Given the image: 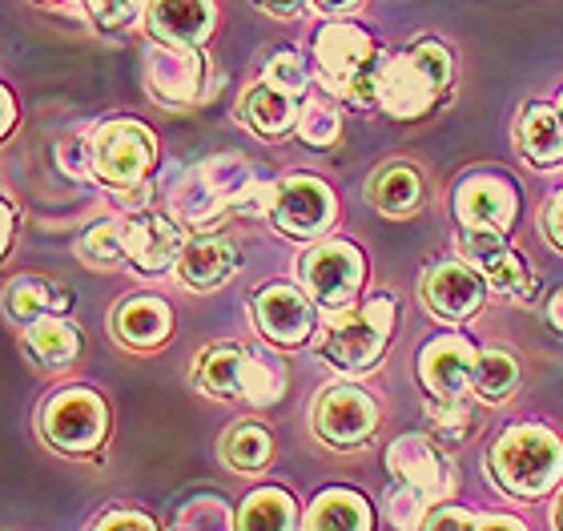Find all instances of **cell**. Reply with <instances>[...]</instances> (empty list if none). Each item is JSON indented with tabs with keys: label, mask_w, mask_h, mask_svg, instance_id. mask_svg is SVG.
<instances>
[{
	"label": "cell",
	"mask_w": 563,
	"mask_h": 531,
	"mask_svg": "<svg viewBox=\"0 0 563 531\" xmlns=\"http://www.w3.org/2000/svg\"><path fill=\"white\" fill-rule=\"evenodd\" d=\"M427 419H431V431L443 443H459V439L471 435V427H475V414H471L467 399H434L427 407Z\"/></svg>",
	"instance_id": "e575fe53"
},
{
	"label": "cell",
	"mask_w": 563,
	"mask_h": 531,
	"mask_svg": "<svg viewBox=\"0 0 563 531\" xmlns=\"http://www.w3.org/2000/svg\"><path fill=\"white\" fill-rule=\"evenodd\" d=\"M366 198L371 206L390 218H407L422 206V177L407 162H390V166L378 169L371 181H366Z\"/></svg>",
	"instance_id": "484cf974"
},
{
	"label": "cell",
	"mask_w": 563,
	"mask_h": 531,
	"mask_svg": "<svg viewBox=\"0 0 563 531\" xmlns=\"http://www.w3.org/2000/svg\"><path fill=\"white\" fill-rule=\"evenodd\" d=\"M387 57L375 48L366 29L346 21H330L314 36V69L318 81L330 93L354 109L378 106V77H383Z\"/></svg>",
	"instance_id": "7a4b0ae2"
},
{
	"label": "cell",
	"mask_w": 563,
	"mask_h": 531,
	"mask_svg": "<svg viewBox=\"0 0 563 531\" xmlns=\"http://www.w3.org/2000/svg\"><path fill=\"white\" fill-rule=\"evenodd\" d=\"M479 351L463 334H439L422 346L419 354V378L434 399H467L471 375H475Z\"/></svg>",
	"instance_id": "ac0fdd59"
},
{
	"label": "cell",
	"mask_w": 563,
	"mask_h": 531,
	"mask_svg": "<svg viewBox=\"0 0 563 531\" xmlns=\"http://www.w3.org/2000/svg\"><path fill=\"white\" fill-rule=\"evenodd\" d=\"M519 154L531 166H560L563 162V113L560 106L531 101L519 113Z\"/></svg>",
	"instance_id": "cb8c5ba5"
},
{
	"label": "cell",
	"mask_w": 563,
	"mask_h": 531,
	"mask_svg": "<svg viewBox=\"0 0 563 531\" xmlns=\"http://www.w3.org/2000/svg\"><path fill=\"white\" fill-rule=\"evenodd\" d=\"M314 435L327 447H363L366 439L375 435L378 427V407L375 399L358 387H330L322 390V399L314 402Z\"/></svg>",
	"instance_id": "4fadbf2b"
},
{
	"label": "cell",
	"mask_w": 563,
	"mask_h": 531,
	"mask_svg": "<svg viewBox=\"0 0 563 531\" xmlns=\"http://www.w3.org/2000/svg\"><path fill=\"white\" fill-rule=\"evenodd\" d=\"M555 528L563 531V499H560V508H555Z\"/></svg>",
	"instance_id": "681fc988"
},
{
	"label": "cell",
	"mask_w": 563,
	"mask_h": 531,
	"mask_svg": "<svg viewBox=\"0 0 563 531\" xmlns=\"http://www.w3.org/2000/svg\"><path fill=\"white\" fill-rule=\"evenodd\" d=\"M150 0H85V9L93 16V24L101 33H118V29H130L133 16L145 9Z\"/></svg>",
	"instance_id": "74e56055"
},
{
	"label": "cell",
	"mask_w": 563,
	"mask_h": 531,
	"mask_svg": "<svg viewBox=\"0 0 563 531\" xmlns=\"http://www.w3.org/2000/svg\"><path fill=\"white\" fill-rule=\"evenodd\" d=\"M395 319H399V307L390 295H375L366 302L330 310L322 319V331H318V354L346 375H363L387 351Z\"/></svg>",
	"instance_id": "277c9868"
},
{
	"label": "cell",
	"mask_w": 563,
	"mask_h": 531,
	"mask_svg": "<svg viewBox=\"0 0 563 531\" xmlns=\"http://www.w3.org/2000/svg\"><path fill=\"white\" fill-rule=\"evenodd\" d=\"M238 531H298L294 496L282 487H262L238 511Z\"/></svg>",
	"instance_id": "f1b7e54d"
},
{
	"label": "cell",
	"mask_w": 563,
	"mask_h": 531,
	"mask_svg": "<svg viewBox=\"0 0 563 531\" xmlns=\"http://www.w3.org/2000/svg\"><path fill=\"white\" fill-rule=\"evenodd\" d=\"M422 531H475V516L463 508H443V504H434V508L427 511Z\"/></svg>",
	"instance_id": "ab89813d"
},
{
	"label": "cell",
	"mask_w": 563,
	"mask_h": 531,
	"mask_svg": "<svg viewBox=\"0 0 563 531\" xmlns=\"http://www.w3.org/2000/svg\"><path fill=\"white\" fill-rule=\"evenodd\" d=\"M145 24H150L153 41L201 48L218 24V9H213V0H150Z\"/></svg>",
	"instance_id": "ffe728a7"
},
{
	"label": "cell",
	"mask_w": 563,
	"mask_h": 531,
	"mask_svg": "<svg viewBox=\"0 0 563 531\" xmlns=\"http://www.w3.org/2000/svg\"><path fill=\"white\" fill-rule=\"evenodd\" d=\"M24 346L41 366H69L81 351V334L65 314H45L24 327Z\"/></svg>",
	"instance_id": "4316f807"
},
{
	"label": "cell",
	"mask_w": 563,
	"mask_h": 531,
	"mask_svg": "<svg viewBox=\"0 0 563 531\" xmlns=\"http://www.w3.org/2000/svg\"><path fill=\"white\" fill-rule=\"evenodd\" d=\"M475 531H528V528L519 520H511V516H479Z\"/></svg>",
	"instance_id": "ee69618b"
},
{
	"label": "cell",
	"mask_w": 563,
	"mask_h": 531,
	"mask_svg": "<svg viewBox=\"0 0 563 531\" xmlns=\"http://www.w3.org/2000/svg\"><path fill=\"white\" fill-rule=\"evenodd\" d=\"M434 504L431 499H422L415 487H395V491H387V504H383V511H387V520L395 523L399 531H422V523H427V511H431Z\"/></svg>",
	"instance_id": "d590c367"
},
{
	"label": "cell",
	"mask_w": 563,
	"mask_h": 531,
	"mask_svg": "<svg viewBox=\"0 0 563 531\" xmlns=\"http://www.w3.org/2000/svg\"><path fill=\"white\" fill-rule=\"evenodd\" d=\"M89 162L97 181L113 189H141L157 162V142L141 121H106L101 130L89 133Z\"/></svg>",
	"instance_id": "52a82bcc"
},
{
	"label": "cell",
	"mask_w": 563,
	"mask_h": 531,
	"mask_svg": "<svg viewBox=\"0 0 563 531\" xmlns=\"http://www.w3.org/2000/svg\"><path fill=\"white\" fill-rule=\"evenodd\" d=\"M194 383L210 399H246L254 407H274L286 395V366L258 346L218 343L198 354Z\"/></svg>",
	"instance_id": "5b68a950"
},
{
	"label": "cell",
	"mask_w": 563,
	"mask_h": 531,
	"mask_svg": "<svg viewBox=\"0 0 563 531\" xmlns=\"http://www.w3.org/2000/svg\"><path fill=\"white\" fill-rule=\"evenodd\" d=\"M298 278H302L306 295H314L327 310L351 307L358 302V290L366 283V258L354 242H318L314 250H306L298 262Z\"/></svg>",
	"instance_id": "30bf717a"
},
{
	"label": "cell",
	"mask_w": 563,
	"mask_h": 531,
	"mask_svg": "<svg viewBox=\"0 0 563 531\" xmlns=\"http://www.w3.org/2000/svg\"><path fill=\"white\" fill-rule=\"evenodd\" d=\"M298 109H302V106H298L290 93L274 89L271 81H258V85H250L246 93H242L238 118L246 121L262 142H282V137L298 133Z\"/></svg>",
	"instance_id": "7402d4cb"
},
{
	"label": "cell",
	"mask_w": 563,
	"mask_h": 531,
	"mask_svg": "<svg viewBox=\"0 0 563 531\" xmlns=\"http://www.w3.org/2000/svg\"><path fill=\"white\" fill-rule=\"evenodd\" d=\"M77 254L85 262H93V266H118L125 258V250H121V222H97L89 225L77 242Z\"/></svg>",
	"instance_id": "836d02e7"
},
{
	"label": "cell",
	"mask_w": 563,
	"mask_h": 531,
	"mask_svg": "<svg viewBox=\"0 0 563 531\" xmlns=\"http://www.w3.org/2000/svg\"><path fill=\"white\" fill-rule=\"evenodd\" d=\"M342 133V109L334 106V97H306L298 109V137L310 150H327L339 142Z\"/></svg>",
	"instance_id": "1f68e13d"
},
{
	"label": "cell",
	"mask_w": 563,
	"mask_h": 531,
	"mask_svg": "<svg viewBox=\"0 0 563 531\" xmlns=\"http://www.w3.org/2000/svg\"><path fill=\"white\" fill-rule=\"evenodd\" d=\"M121 250H125V262H133L141 274H165L177 270L186 242H181V230H177L174 218L137 210L121 222Z\"/></svg>",
	"instance_id": "e0dca14e"
},
{
	"label": "cell",
	"mask_w": 563,
	"mask_h": 531,
	"mask_svg": "<svg viewBox=\"0 0 563 531\" xmlns=\"http://www.w3.org/2000/svg\"><path fill=\"white\" fill-rule=\"evenodd\" d=\"M459 250L475 270L487 278L492 290L511 298H531L536 290V270L528 266V258L507 242L504 230H463L459 234Z\"/></svg>",
	"instance_id": "8fae6325"
},
{
	"label": "cell",
	"mask_w": 563,
	"mask_h": 531,
	"mask_svg": "<svg viewBox=\"0 0 563 531\" xmlns=\"http://www.w3.org/2000/svg\"><path fill=\"white\" fill-rule=\"evenodd\" d=\"M543 230H548V237H552V246L563 250V193H555L548 213H543Z\"/></svg>",
	"instance_id": "7bdbcfd3"
},
{
	"label": "cell",
	"mask_w": 563,
	"mask_h": 531,
	"mask_svg": "<svg viewBox=\"0 0 563 531\" xmlns=\"http://www.w3.org/2000/svg\"><path fill=\"white\" fill-rule=\"evenodd\" d=\"M487 472L499 484V491H511L519 499H540L563 479V443L540 423L511 427L495 439Z\"/></svg>",
	"instance_id": "8992f818"
},
{
	"label": "cell",
	"mask_w": 563,
	"mask_h": 531,
	"mask_svg": "<svg viewBox=\"0 0 563 531\" xmlns=\"http://www.w3.org/2000/svg\"><path fill=\"white\" fill-rule=\"evenodd\" d=\"M306 531H375V511L351 487H330L306 511Z\"/></svg>",
	"instance_id": "d4e9b609"
},
{
	"label": "cell",
	"mask_w": 563,
	"mask_h": 531,
	"mask_svg": "<svg viewBox=\"0 0 563 531\" xmlns=\"http://www.w3.org/2000/svg\"><path fill=\"white\" fill-rule=\"evenodd\" d=\"M238 270V250L230 237H194L181 258H177V278L194 290V295H210L225 286Z\"/></svg>",
	"instance_id": "44dd1931"
},
{
	"label": "cell",
	"mask_w": 563,
	"mask_h": 531,
	"mask_svg": "<svg viewBox=\"0 0 563 531\" xmlns=\"http://www.w3.org/2000/svg\"><path fill=\"white\" fill-rule=\"evenodd\" d=\"M145 89L153 101L169 109L198 106L213 89L210 65L194 45H169V41H153L145 48Z\"/></svg>",
	"instance_id": "9c48e42d"
},
{
	"label": "cell",
	"mask_w": 563,
	"mask_h": 531,
	"mask_svg": "<svg viewBox=\"0 0 563 531\" xmlns=\"http://www.w3.org/2000/svg\"><path fill=\"white\" fill-rule=\"evenodd\" d=\"M41 4H57V0H41Z\"/></svg>",
	"instance_id": "f907efd6"
},
{
	"label": "cell",
	"mask_w": 563,
	"mask_h": 531,
	"mask_svg": "<svg viewBox=\"0 0 563 531\" xmlns=\"http://www.w3.org/2000/svg\"><path fill=\"white\" fill-rule=\"evenodd\" d=\"M0 101H4V121H0V137H9L12 125H16V97H12V89H0Z\"/></svg>",
	"instance_id": "f6af8a7d"
},
{
	"label": "cell",
	"mask_w": 563,
	"mask_h": 531,
	"mask_svg": "<svg viewBox=\"0 0 563 531\" xmlns=\"http://www.w3.org/2000/svg\"><path fill=\"white\" fill-rule=\"evenodd\" d=\"M4 307L21 327L45 319V314H65L73 307V295L65 286L48 283V278H16L4 295Z\"/></svg>",
	"instance_id": "83f0119b"
},
{
	"label": "cell",
	"mask_w": 563,
	"mask_h": 531,
	"mask_svg": "<svg viewBox=\"0 0 563 531\" xmlns=\"http://www.w3.org/2000/svg\"><path fill=\"white\" fill-rule=\"evenodd\" d=\"M422 298L431 307L434 319L443 322H467L475 319L487 302V278H483L467 258L463 262H434L422 283Z\"/></svg>",
	"instance_id": "9a60e30c"
},
{
	"label": "cell",
	"mask_w": 563,
	"mask_h": 531,
	"mask_svg": "<svg viewBox=\"0 0 563 531\" xmlns=\"http://www.w3.org/2000/svg\"><path fill=\"white\" fill-rule=\"evenodd\" d=\"M262 12H271V16H282V21H290V16H302L314 0H254Z\"/></svg>",
	"instance_id": "b9f144b4"
},
{
	"label": "cell",
	"mask_w": 563,
	"mask_h": 531,
	"mask_svg": "<svg viewBox=\"0 0 563 531\" xmlns=\"http://www.w3.org/2000/svg\"><path fill=\"white\" fill-rule=\"evenodd\" d=\"M516 387H519L516 354L479 351V363H475V375H471V395H479L483 402H504L516 395Z\"/></svg>",
	"instance_id": "f546056e"
},
{
	"label": "cell",
	"mask_w": 563,
	"mask_h": 531,
	"mask_svg": "<svg viewBox=\"0 0 563 531\" xmlns=\"http://www.w3.org/2000/svg\"><path fill=\"white\" fill-rule=\"evenodd\" d=\"M446 89H451V53L446 45L422 36L387 57L383 77H378V106L387 109L390 118L415 121L427 118L443 101Z\"/></svg>",
	"instance_id": "3957f363"
},
{
	"label": "cell",
	"mask_w": 563,
	"mask_h": 531,
	"mask_svg": "<svg viewBox=\"0 0 563 531\" xmlns=\"http://www.w3.org/2000/svg\"><path fill=\"white\" fill-rule=\"evenodd\" d=\"M174 331V310L169 302L162 298H130V302H121L113 310V334H118L121 343L133 346V351H153V346H162Z\"/></svg>",
	"instance_id": "603a6c76"
},
{
	"label": "cell",
	"mask_w": 563,
	"mask_h": 531,
	"mask_svg": "<svg viewBox=\"0 0 563 531\" xmlns=\"http://www.w3.org/2000/svg\"><path fill=\"white\" fill-rule=\"evenodd\" d=\"M177 531H238V520L230 516V508H225L222 499L198 496L181 508V516H177Z\"/></svg>",
	"instance_id": "d6a6232c"
},
{
	"label": "cell",
	"mask_w": 563,
	"mask_h": 531,
	"mask_svg": "<svg viewBox=\"0 0 563 531\" xmlns=\"http://www.w3.org/2000/svg\"><path fill=\"white\" fill-rule=\"evenodd\" d=\"M363 4V0H314L318 12H330V16H346V12H354Z\"/></svg>",
	"instance_id": "bcb514c9"
},
{
	"label": "cell",
	"mask_w": 563,
	"mask_h": 531,
	"mask_svg": "<svg viewBox=\"0 0 563 531\" xmlns=\"http://www.w3.org/2000/svg\"><path fill=\"white\" fill-rule=\"evenodd\" d=\"M93 531H157V523L141 511H109L106 520H97Z\"/></svg>",
	"instance_id": "60d3db41"
},
{
	"label": "cell",
	"mask_w": 563,
	"mask_h": 531,
	"mask_svg": "<svg viewBox=\"0 0 563 531\" xmlns=\"http://www.w3.org/2000/svg\"><path fill=\"white\" fill-rule=\"evenodd\" d=\"M455 218L463 230H511L519 218V189L499 169H475L455 186Z\"/></svg>",
	"instance_id": "7c38bea8"
},
{
	"label": "cell",
	"mask_w": 563,
	"mask_h": 531,
	"mask_svg": "<svg viewBox=\"0 0 563 531\" xmlns=\"http://www.w3.org/2000/svg\"><path fill=\"white\" fill-rule=\"evenodd\" d=\"M41 431L65 455H89L109 435V407L89 387L57 390L41 411Z\"/></svg>",
	"instance_id": "ba28073f"
},
{
	"label": "cell",
	"mask_w": 563,
	"mask_h": 531,
	"mask_svg": "<svg viewBox=\"0 0 563 531\" xmlns=\"http://www.w3.org/2000/svg\"><path fill=\"white\" fill-rule=\"evenodd\" d=\"M57 166L69 177H77V181H85V177L93 174V162H89V137H81V133L65 137V142L57 145Z\"/></svg>",
	"instance_id": "f35d334b"
},
{
	"label": "cell",
	"mask_w": 563,
	"mask_h": 531,
	"mask_svg": "<svg viewBox=\"0 0 563 531\" xmlns=\"http://www.w3.org/2000/svg\"><path fill=\"white\" fill-rule=\"evenodd\" d=\"M548 319H552V327L563 334V286L552 295V302H548Z\"/></svg>",
	"instance_id": "c3c4849f"
},
{
	"label": "cell",
	"mask_w": 563,
	"mask_h": 531,
	"mask_svg": "<svg viewBox=\"0 0 563 531\" xmlns=\"http://www.w3.org/2000/svg\"><path fill=\"white\" fill-rule=\"evenodd\" d=\"M262 81H271L274 89H282V93L290 97H302L306 89H310V69L302 65V57L294 53V48H286V53H274L271 65H266V77Z\"/></svg>",
	"instance_id": "8d00e7d4"
},
{
	"label": "cell",
	"mask_w": 563,
	"mask_h": 531,
	"mask_svg": "<svg viewBox=\"0 0 563 531\" xmlns=\"http://www.w3.org/2000/svg\"><path fill=\"white\" fill-rule=\"evenodd\" d=\"M222 455L234 472H262L274 455V439L262 423H238L230 435L222 439Z\"/></svg>",
	"instance_id": "4dcf8cb0"
},
{
	"label": "cell",
	"mask_w": 563,
	"mask_h": 531,
	"mask_svg": "<svg viewBox=\"0 0 563 531\" xmlns=\"http://www.w3.org/2000/svg\"><path fill=\"white\" fill-rule=\"evenodd\" d=\"M254 319H258V331L278 346H302L318 327L314 302L290 283L262 286L254 298Z\"/></svg>",
	"instance_id": "d6986e66"
},
{
	"label": "cell",
	"mask_w": 563,
	"mask_h": 531,
	"mask_svg": "<svg viewBox=\"0 0 563 531\" xmlns=\"http://www.w3.org/2000/svg\"><path fill=\"white\" fill-rule=\"evenodd\" d=\"M334 213H339V206H334L330 186L306 174L286 177L271 206L274 225L290 237H322L334 225Z\"/></svg>",
	"instance_id": "5bb4252c"
},
{
	"label": "cell",
	"mask_w": 563,
	"mask_h": 531,
	"mask_svg": "<svg viewBox=\"0 0 563 531\" xmlns=\"http://www.w3.org/2000/svg\"><path fill=\"white\" fill-rule=\"evenodd\" d=\"M12 237H16V206H12V198L4 193V242H0L4 254L12 250Z\"/></svg>",
	"instance_id": "7dc6e473"
},
{
	"label": "cell",
	"mask_w": 563,
	"mask_h": 531,
	"mask_svg": "<svg viewBox=\"0 0 563 531\" xmlns=\"http://www.w3.org/2000/svg\"><path fill=\"white\" fill-rule=\"evenodd\" d=\"M387 467L390 475L399 479L402 487H415L422 499L431 504H443L455 491V472L439 447H434L427 435H402L390 443L387 451Z\"/></svg>",
	"instance_id": "2e32d148"
},
{
	"label": "cell",
	"mask_w": 563,
	"mask_h": 531,
	"mask_svg": "<svg viewBox=\"0 0 563 531\" xmlns=\"http://www.w3.org/2000/svg\"><path fill=\"white\" fill-rule=\"evenodd\" d=\"M274 193L278 186L262 181L254 169H250L246 157L222 154V157H206L194 174H186L169 193V210L181 225L189 230H213L225 213H271Z\"/></svg>",
	"instance_id": "6da1fadb"
},
{
	"label": "cell",
	"mask_w": 563,
	"mask_h": 531,
	"mask_svg": "<svg viewBox=\"0 0 563 531\" xmlns=\"http://www.w3.org/2000/svg\"><path fill=\"white\" fill-rule=\"evenodd\" d=\"M560 113H563V93H560Z\"/></svg>",
	"instance_id": "816d5d0a"
}]
</instances>
